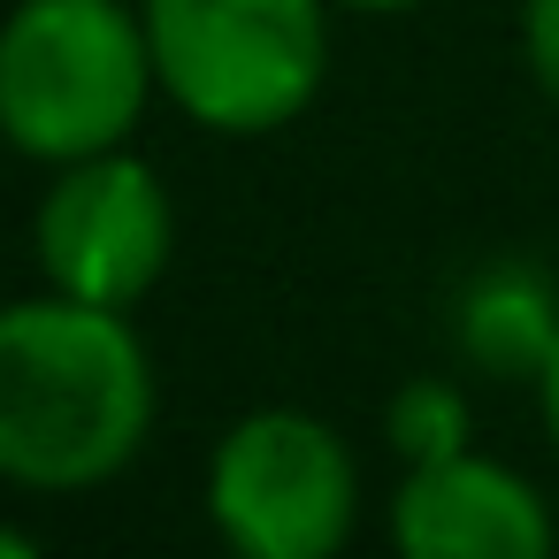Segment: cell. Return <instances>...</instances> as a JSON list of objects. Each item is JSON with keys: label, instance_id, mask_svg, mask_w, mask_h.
I'll return each instance as SVG.
<instances>
[{"label": "cell", "instance_id": "3", "mask_svg": "<svg viewBox=\"0 0 559 559\" xmlns=\"http://www.w3.org/2000/svg\"><path fill=\"white\" fill-rule=\"evenodd\" d=\"M154 78L215 139L292 131L330 78V0H139Z\"/></svg>", "mask_w": 559, "mask_h": 559}, {"label": "cell", "instance_id": "7", "mask_svg": "<svg viewBox=\"0 0 559 559\" xmlns=\"http://www.w3.org/2000/svg\"><path fill=\"white\" fill-rule=\"evenodd\" d=\"M559 345V284L544 261L498 253L452 299V353L483 383H536Z\"/></svg>", "mask_w": 559, "mask_h": 559}, {"label": "cell", "instance_id": "8", "mask_svg": "<svg viewBox=\"0 0 559 559\" xmlns=\"http://www.w3.org/2000/svg\"><path fill=\"white\" fill-rule=\"evenodd\" d=\"M383 444L399 452V467H429L475 444V406L452 376H406L383 406Z\"/></svg>", "mask_w": 559, "mask_h": 559}, {"label": "cell", "instance_id": "9", "mask_svg": "<svg viewBox=\"0 0 559 559\" xmlns=\"http://www.w3.org/2000/svg\"><path fill=\"white\" fill-rule=\"evenodd\" d=\"M521 62L528 85L559 108V0H521Z\"/></svg>", "mask_w": 559, "mask_h": 559}, {"label": "cell", "instance_id": "1", "mask_svg": "<svg viewBox=\"0 0 559 559\" xmlns=\"http://www.w3.org/2000/svg\"><path fill=\"white\" fill-rule=\"evenodd\" d=\"M154 353L123 307L0 299V483L70 498L116 483L154 437Z\"/></svg>", "mask_w": 559, "mask_h": 559}, {"label": "cell", "instance_id": "13", "mask_svg": "<svg viewBox=\"0 0 559 559\" xmlns=\"http://www.w3.org/2000/svg\"><path fill=\"white\" fill-rule=\"evenodd\" d=\"M0 146H9V139H0Z\"/></svg>", "mask_w": 559, "mask_h": 559}, {"label": "cell", "instance_id": "2", "mask_svg": "<svg viewBox=\"0 0 559 559\" xmlns=\"http://www.w3.org/2000/svg\"><path fill=\"white\" fill-rule=\"evenodd\" d=\"M154 93V39L123 0H16L0 16V139L24 162L131 146Z\"/></svg>", "mask_w": 559, "mask_h": 559}, {"label": "cell", "instance_id": "4", "mask_svg": "<svg viewBox=\"0 0 559 559\" xmlns=\"http://www.w3.org/2000/svg\"><path fill=\"white\" fill-rule=\"evenodd\" d=\"M200 498L246 559H330L360 528V460L322 414L253 406L215 437Z\"/></svg>", "mask_w": 559, "mask_h": 559}, {"label": "cell", "instance_id": "11", "mask_svg": "<svg viewBox=\"0 0 559 559\" xmlns=\"http://www.w3.org/2000/svg\"><path fill=\"white\" fill-rule=\"evenodd\" d=\"M330 9H353V16H414L429 0H330Z\"/></svg>", "mask_w": 559, "mask_h": 559}, {"label": "cell", "instance_id": "10", "mask_svg": "<svg viewBox=\"0 0 559 559\" xmlns=\"http://www.w3.org/2000/svg\"><path fill=\"white\" fill-rule=\"evenodd\" d=\"M528 391H536V414H544V437H551V452H559V345H551V360H544V376H536Z\"/></svg>", "mask_w": 559, "mask_h": 559}, {"label": "cell", "instance_id": "5", "mask_svg": "<svg viewBox=\"0 0 559 559\" xmlns=\"http://www.w3.org/2000/svg\"><path fill=\"white\" fill-rule=\"evenodd\" d=\"M177 253V207L154 162L131 146L62 162L39 215H32V261L47 292L93 299V307H139Z\"/></svg>", "mask_w": 559, "mask_h": 559}, {"label": "cell", "instance_id": "12", "mask_svg": "<svg viewBox=\"0 0 559 559\" xmlns=\"http://www.w3.org/2000/svg\"><path fill=\"white\" fill-rule=\"evenodd\" d=\"M32 551H39V536H32V528L0 521V559H32Z\"/></svg>", "mask_w": 559, "mask_h": 559}, {"label": "cell", "instance_id": "6", "mask_svg": "<svg viewBox=\"0 0 559 559\" xmlns=\"http://www.w3.org/2000/svg\"><path fill=\"white\" fill-rule=\"evenodd\" d=\"M383 528L406 559H544L559 544L544 490L475 444L452 460L406 467Z\"/></svg>", "mask_w": 559, "mask_h": 559}]
</instances>
